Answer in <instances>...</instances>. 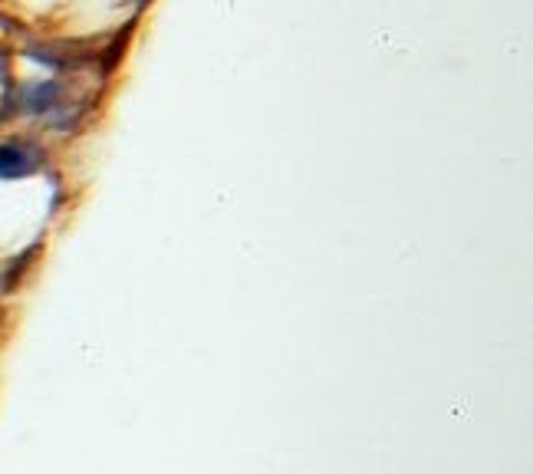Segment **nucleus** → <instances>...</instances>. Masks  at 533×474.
Here are the masks:
<instances>
[{
    "instance_id": "f03ea898",
    "label": "nucleus",
    "mask_w": 533,
    "mask_h": 474,
    "mask_svg": "<svg viewBox=\"0 0 533 474\" xmlns=\"http://www.w3.org/2000/svg\"><path fill=\"white\" fill-rule=\"evenodd\" d=\"M43 168V149L37 142L14 139L0 142V182H14V178H27Z\"/></svg>"
},
{
    "instance_id": "7ed1b4c3",
    "label": "nucleus",
    "mask_w": 533,
    "mask_h": 474,
    "mask_svg": "<svg viewBox=\"0 0 533 474\" xmlns=\"http://www.w3.org/2000/svg\"><path fill=\"white\" fill-rule=\"evenodd\" d=\"M132 33H135V20L122 24L106 43H102L99 60H96V66H99L102 76H112V73H116V66L122 63V56H126V47H129V40H132Z\"/></svg>"
},
{
    "instance_id": "423d86ee",
    "label": "nucleus",
    "mask_w": 533,
    "mask_h": 474,
    "mask_svg": "<svg viewBox=\"0 0 533 474\" xmlns=\"http://www.w3.org/2000/svg\"><path fill=\"white\" fill-rule=\"evenodd\" d=\"M135 4H139V7H149V4H152V0H135Z\"/></svg>"
},
{
    "instance_id": "f257e3e1",
    "label": "nucleus",
    "mask_w": 533,
    "mask_h": 474,
    "mask_svg": "<svg viewBox=\"0 0 533 474\" xmlns=\"http://www.w3.org/2000/svg\"><path fill=\"white\" fill-rule=\"evenodd\" d=\"M102 43L96 40H33L27 43V60L47 66L53 73H79L99 60Z\"/></svg>"
},
{
    "instance_id": "20e7f679",
    "label": "nucleus",
    "mask_w": 533,
    "mask_h": 474,
    "mask_svg": "<svg viewBox=\"0 0 533 474\" xmlns=\"http://www.w3.org/2000/svg\"><path fill=\"white\" fill-rule=\"evenodd\" d=\"M43 251V241H33L30 247H24L17 257H10L7 267H4V274H0V293H14L20 287V280L27 277V270L33 267V261L40 257Z\"/></svg>"
},
{
    "instance_id": "39448f33",
    "label": "nucleus",
    "mask_w": 533,
    "mask_h": 474,
    "mask_svg": "<svg viewBox=\"0 0 533 474\" xmlns=\"http://www.w3.org/2000/svg\"><path fill=\"white\" fill-rule=\"evenodd\" d=\"M7 66H10V53H4V47H0V83H7Z\"/></svg>"
}]
</instances>
